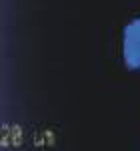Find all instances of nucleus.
<instances>
[{
  "instance_id": "f257e3e1",
  "label": "nucleus",
  "mask_w": 140,
  "mask_h": 151,
  "mask_svg": "<svg viewBox=\"0 0 140 151\" xmlns=\"http://www.w3.org/2000/svg\"><path fill=\"white\" fill-rule=\"evenodd\" d=\"M122 60L130 70H140V16L122 32Z\"/></svg>"
}]
</instances>
